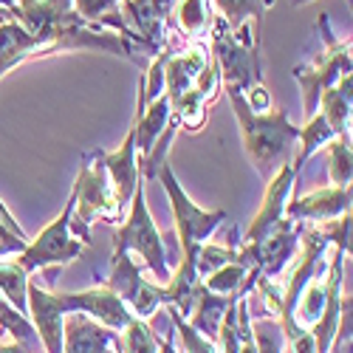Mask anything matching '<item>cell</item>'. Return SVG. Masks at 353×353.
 I'll return each instance as SVG.
<instances>
[{"label": "cell", "instance_id": "obj_1", "mask_svg": "<svg viewBox=\"0 0 353 353\" xmlns=\"http://www.w3.org/2000/svg\"><path fill=\"white\" fill-rule=\"evenodd\" d=\"M226 97H229L232 110L241 122V136H243V147H246V156H249L252 167L269 181L283 164L291 161L294 141H297L300 128L291 125L285 110L254 113L246 105L243 91L226 88Z\"/></svg>", "mask_w": 353, "mask_h": 353}, {"label": "cell", "instance_id": "obj_2", "mask_svg": "<svg viewBox=\"0 0 353 353\" xmlns=\"http://www.w3.org/2000/svg\"><path fill=\"white\" fill-rule=\"evenodd\" d=\"M212 60L223 88L246 94L252 85H260V40H254V23L232 28L221 14L212 17Z\"/></svg>", "mask_w": 353, "mask_h": 353}, {"label": "cell", "instance_id": "obj_3", "mask_svg": "<svg viewBox=\"0 0 353 353\" xmlns=\"http://www.w3.org/2000/svg\"><path fill=\"white\" fill-rule=\"evenodd\" d=\"M74 215H71V234H79L82 243H91V223L99 221H119L122 207L116 203L110 175L99 159V150L82 156L79 175L74 181Z\"/></svg>", "mask_w": 353, "mask_h": 353}, {"label": "cell", "instance_id": "obj_4", "mask_svg": "<svg viewBox=\"0 0 353 353\" xmlns=\"http://www.w3.org/2000/svg\"><path fill=\"white\" fill-rule=\"evenodd\" d=\"M113 249L136 252L159 283H167L172 274L167 266V243H164L161 232L150 215V207H147V198H144V181L136 184V192L130 198L128 221L113 232Z\"/></svg>", "mask_w": 353, "mask_h": 353}, {"label": "cell", "instance_id": "obj_5", "mask_svg": "<svg viewBox=\"0 0 353 353\" xmlns=\"http://www.w3.org/2000/svg\"><path fill=\"white\" fill-rule=\"evenodd\" d=\"M316 28H319V34H322V43H325V48H322V54L316 57L314 63H308V65H297V68L291 71L294 79L300 82V91H303V110H305L308 119L316 113L319 94L325 91V88H331L342 74L353 71V68H350V65H353L350 40H334L331 26H328V14H319Z\"/></svg>", "mask_w": 353, "mask_h": 353}, {"label": "cell", "instance_id": "obj_6", "mask_svg": "<svg viewBox=\"0 0 353 353\" xmlns=\"http://www.w3.org/2000/svg\"><path fill=\"white\" fill-rule=\"evenodd\" d=\"M71 215H74V195L65 201L63 212L34 241H28V246L20 254H14L28 274H34L40 269H51V266H65V263L82 257V241L71 234Z\"/></svg>", "mask_w": 353, "mask_h": 353}, {"label": "cell", "instance_id": "obj_7", "mask_svg": "<svg viewBox=\"0 0 353 353\" xmlns=\"http://www.w3.org/2000/svg\"><path fill=\"white\" fill-rule=\"evenodd\" d=\"M105 285L119 297L133 316L144 319L159 311V305L164 303V288L147 283L139 272V266L133 263L130 252H119L113 249V260H110V277L105 280Z\"/></svg>", "mask_w": 353, "mask_h": 353}, {"label": "cell", "instance_id": "obj_8", "mask_svg": "<svg viewBox=\"0 0 353 353\" xmlns=\"http://www.w3.org/2000/svg\"><path fill=\"white\" fill-rule=\"evenodd\" d=\"M57 305L63 308V314H88L91 319L102 322V325L113 328V331H122L128 322L133 319V311L116 297V294L97 277V285L94 288H85V291H77V294H57Z\"/></svg>", "mask_w": 353, "mask_h": 353}, {"label": "cell", "instance_id": "obj_9", "mask_svg": "<svg viewBox=\"0 0 353 353\" xmlns=\"http://www.w3.org/2000/svg\"><path fill=\"white\" fill-rule=\"evenodd\" d=\"M172 9L175 0H122L128 28L150 57H156L164 46V23L170 20Z\"/></svg>", "mask_w": 353, "mask_h": 353}, {"label": "cell", "instance_id": "obj_10", "mask_svg": "<svg viewBox=\"0 0 353 353\" xmlns=\"http://www.w3.org/2000/svg\"><path fill=\"white\" fill-rule=\"evenodd\" d=\"M294 181H297V172H294V167H291V161L288 164H283L272 179H269V190H266V195H263V207H260V212L254 215V221L249 223V229H246V234H243V249H252V246H257L266 234L285 218V203L291 201V190H294Z\"/></svg>", "mask_w": 353, "mask_h": 353}, {"label": "cell", "instance_id": "obj_11", "mask_svg": "<svg viewBox=\"0 0 353 353\" xmlns=\"http://www.w3.org/2000/svg\"><path fill=\"white\" fill-rule=\"evenodd\" d=\"M119 331H113L88 314H65L63 319V353H113Z\"/></svg>", "mask_w": 353, "mask_h": 353}, {"label": "cell", "instance_id": "obj_12", "mask_svg": "<svg viewBox=\"0 0 353 353\" xmlns=\"http://www.w3.org/2000/svg\"><path fill=\"white\" fill-rule=\"evenodd\" d=\"M28 294V319L43 342V350L46 353H63V308L57 305V297L54 291H46L34 283H28L26 288Z\"/></svg>", "mask_w": 353, "mask_h": 353}, {"label": "cell", "instance_id": "obj_13", "mask_svg": "<svg viewBox=\"0 0 353 353\" xmlns=\"http://www.w3.org/2000/svg\"><path fill=\"white\" fill-rule=\"evenodd\" d=\"M350 210V187H322L308 195H300L285 203V218L288 221H331Z\"/></svg>", "mask_w": 353, "mask_h": 353}, {"label": "cell", "instance_id": "obj_14", "mask_svg": "<svg viewBox=\"0 0 353 353\" xmlns=\"http://www.w3.org/2000/svg\"><path fill=\"white\" fill-rule=\"evenodd\" d=\"M99 159H102V164L110 175L116 203H119L122 210L130 207V198H133L136 184H139V159H136V133H133V128L128 130L119 150H113V153L99 150Z\"/></svg>", "mask_w": 353, "mask_h": 353}, {"label": "cell", "instance_id": "obj_15", "mask_svg": "<svg viewBox=\"0 0 353 353\" xmlns=\"http://www.w3.org/2000/svg\"><path fill=\"white\" fill-rule=\"evenodd\" d=\"M46 54H48V48L34 34H28L3 9V14H0V79L12 68H17L20 63L34 60V57H46Z\"/></svg>", "mask_w": 353, "mask_h": 353}, {"label": "cell", "instance_id": "obj_16", "mask_svg": "<svg viewBox=\"0 0 353 353\" xmlns=\"http://www.w3.org/2000/svg\"><path fill=\"white\" fill-rule=\"evenodd\" d=\"M210 63V48L203 43L190 46L187 51H179L167 57L164 63V94L170 102H175L181 94L190 91V85L195 82V77L201 74V68Z\"/></svg>", "mask_w": 353, "mask_h": 353}, {"label": "cell", "instance_id": "obj_17", "mask_svg": "<svg viewBox=\"0 0 353 353\" xmlns=\"http://www.w3.org/2000/svg\"><path fill=\"white\" fill-rule=\"evenodd\" d=\"M172 116V105L167 99V94H161L159 99H153L150 105H136V119H133V133H136V156H147L153 150V144L159 141V136L164 133L167 122Z\"/></svg>", "mask_w": 353, "mask_h": 353}, {"label": "cell", "instance_id": "obj_18", "mask_svg": "<svg viewBox=\"0 0 353 353\" xmlns=\"http://www.w3.org/2000/svg\"><path fill=\"white\" fill-rule=\"evenodd\" d=\"M319 113L328 119L336 136H350V108H353V71L342 74L331 88L319 94Z\"/></svg>", "mask_w": 353, "mask_h": 353}, {"label": "cell", "instance_id": "obj_19", "mask_svg": "<svg viewBox=\"0 0 353 353\" xmlns=\"http://www.w3.org/2000/svg\"><path fill=\"white\" fill-rule=\"evenodd\" d=\"M234 300H238V297L215 294V291H210L207 285H203L201 294H198V300H195V305H192V311H190V316H187V322H190V325H192L201 336L218 342L221 322H223V316H226V311H229V305H232Z\"/></svg>", "mask_w": 353, "mask_h": 353}, {"label": "cell", "instance_id": "obj_20", "mask_svg": "<svg viewBox=\"0 0 353 353\" xmlns=\"http://www.w3.org/2000/svg\"><path fill=\"white\" fill-rule=\"evenodd\" d=\"M74 9H77V14L85 23H91L97 28L110 26L113 32H119L130 43H136L133 32H130L128 23H125V14H122V0H74Z\"/></svg>", "mask_w": 353, "mask_h": 353}, {"label": "cell", "instance_id": "obj_21", "mask_svg": "<svg viewBox=\"0 0 353 353\" xmlns=\"http://www.w3.org/2000/svg\"><path fill=\"white\" fill-rule=\"evenodd\" d=\"M336 133L331 130V125H328V119L322 116L319 110L311 116V119L305 122V128H300V133H297V141H300V150L291 156V167H294V172L300 175V170L308 164V159L319 150V147H325L331 139H334Z\"/></svg>", "mask_w": 353, "mask_h": 353}, {"label": "cell", "instance_id": "obj_22", "mask_svg": "<svg viewBox=\"0 0 353 353\" xmlns=\"http://www.w3.org/2000/svg\"><path fill=\"white\" fill-rule=\"evenodd\" d=\"M0 328H6L12 334V339L17 345H23L28 353H40L43 350V342L32 325V319H28L26 314H20L3 294H0Z\"/></svg>", "mask_w": 353, "mask_h": 353}, {"label": "cell", "instance_id": "obj_23", "mask_svg": "<svg viewBox=\"0 0 353 353\" xmlns=\"http://www.w3.org/2000/svg\"><path fill=\"white\" fill-rule=\"evenodd\" d=\"M28 272L17 263V257L0 260V294L20 311L28 316Z\"/></svg>", "mask_w": 353, "mask_h": 353}, {"label": "cell", "instance_id": "obj_24", "mask_svg": "<svg viewBox=\"0 0 353 353\" xmlns=\"http://www.w3.org/2000/svg\"><path fill=\"white\" fill-rule=\"evenodd\" d=\"M249 272H252V269H246L241 260H232V263H226V266L215 269L212 274H207L201 283L207 285L210 291H215V294H226V297H241V294H249V291H246Z\"/></svg>", "mask_w": 353, "mask_h": 353}, {"label": "cell", "instance_id": "obj_25", "mask_svg": "<svg viewBox=\"0 0 353 353\" xmlns=\"http://www.w3.org/2000/svg\"><path fill=\"white\" fill-rule=\"evenodd\" d=\"M159 334L147 325L144 319L133 316L128 325L119 331V342H116V350L119 353H159Z\"/></svg>", "mask_w": 353, "mask_h": 353}, {"label": "cell", "instance_id": "obj_26", "mask_svg": "<svg viewBox=\"0 0 353 353\" xmlns=\"http://www.w3.org/2000/svg\"><path fill=\"white\" fill-rule=\"evenodd\" d=\"M277 3V0H215V6L221 12V17L232 26L238 28L249 20H263V14H266L272 6Z\"/></svg>", "mask_w": 353, "mask_h": 353}, {"label": "cell", "instance_id": "obj_27", "mask_svg": "<svg viewBox=\"0 0 353 353\" xmlns=\"http://www.w3.org/2000/svg\"><path fill=\"white\" fill-rule=\"evenodd\" d=\"M328 175L334 187H350V175H353L350 136H334L328 141Z\"/></svg>", "mask_w": 353, "mask_h": 353}, {"label": "cell", "instance_id": "obj_28", "mask_svg": "<svg viewBox=\"0 0 353 353\" xmlns=\"http://www.w3.org/2000/svg\"><path fill=\"white\" fill-rule=\"evenodd\" d=\"M175 17H179L181 32L195 37L210 26V0H175Z\"/></svg>", "mask_w": 353, "mask_h": 353}, {"label": "cell", "instance_id": "obj_29", "mask_svg": "<svg viewBox=\"0 0 353 353\" xmlns=\"http://www.w3.org/2000/svg\"><path fill=\"white\" fill-rule=\"evenodd\" d=\"M167 311H170V325L179 331V339H181V347H184V353H221L218 350V342L215 339H207V336H201L190 322L175 311V308H170L167 305Z\"/></svg>", "mask_w": 353, "mask_h": 353}, {"label": "cell", "instance_id": "obj_30", "mask_svg": "<svg viewBox=\"0 0 353 353\" xmlns=\"http://www.w3.org/2000/svg\"><path fill=\"white\" fill-rule=\"evenodd\" d=\"M252 334H254V345L257 353H283L285 350V334L280 319L274 316H260L252 322Z\"/></svg>", "mask_w": 353, "mask_h": 353}, {"label": "cell", "instance_id": "obj_31", "mask_svg": "<svg viewBox=\"0 0 353 353\" xmlns=\"http://www.w3.org/2000/svg\"><path fill=\"white\" fill-rule=\"evenodd\" d=\"M28 246L26 232L20 229V223L12 218V212L6 210V203L0 201V257H14Z\"/></svg>", "mask_w": 353, "mask_h": 353}, {"label": "cell", "instance_id": "obj_32", "mask_svg": "<svg viewBox=\"0 0 353 353\" xmlns=\"http://www.w3.org/2000/svg\"><path fill=\"white\" fill-rule=\"evenodd\" d=\"M232 260H238V249L215 246V243H207V241H203L201 249H198V254H195V272H198V277L203 280L207 274H212L215 269L226 266V263H232Z\"/></svg>", "mask_w": 353, "mask_h": 353}, {"label": "cell", "instance_id": "obj_33", "mask_svg": "<svg viewBox=\"0 0 353 353\" xmlns=\"http://www.w3.org/2000/svg\"><path fill=\"white\" fill-rule=\"evenodd\" d=\"M350 226H353V215H350V210H347V212H342L339 218H331V221L316 223L314 229H316L334 249H342L345 254H350Z\"/></svg>", "mask_w": 353, "mask_h": 353}, {"label": "cell", "instance_id": "obj_34", "mask_svg": "<svg viewBox=\"0 0 353 353\" xmlns=\"http://www.w3.org/2000/svg\"><path fill=\"white\" fill-rule=\"evenodd\" d=\"M0 353H28V350L17 342H9V345H0Z\"/></svg>", "mask_w": 353, "mask_h": 353}, {"label": "cell", "instance_id": "obj_35", "mask_svg": "<svg viewBox=\"0 0 353 353\" xmlns=\"http://www.w3.org/2000/svg\"><path fill=\"white\" fill-rule=\"evenodd\" d=\"M159 353H179V347H175V342L167 336V339H161V345H159Z\"/></svg>", "mask_w": 353, "mask_h": 353}, {"label": "cell", "instance_id": "obj_36", "mask_svg": "<svg viewBox=\"0 0 353 353\" xmlns=\"http://www.w3.org/2000/svg\"><path fill=\"white\" fill-rule=\"evenodd\" d=\"M0 6H3V9H6L9 14H12V12L17 9V0H0Z\"/></svg>", "mask_w": 353, "mask_h": 353}, {"label": "cell", "instance_id": "obj_37", "mask_svg": "<svg viewBox=\"0 0 353 353\" xmlns=\"http://www.w3.org/2000/svg\"><path fill=\"white\" fill-rule=\"evenodd\" d=\"M291 3H294V6H300V3H308V0H291Z\"/></svg>", "mask_w": 353, "mask_h": 353}]
</instances>
